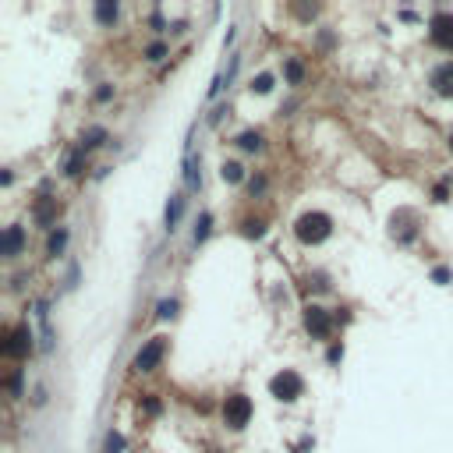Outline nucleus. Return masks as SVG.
I'll return each instance as SVG.
<instances>
[{"mask_svg":"<svg viewBox=\"0 0 453 453\" xmlns=\"http://www.w3.org/2000/svg\"><path fill=\"white\" fill-rule=\"evenodd\" d=\"M241 234H245V238H255V241H259V238L266 234V220H255V216L241 220Z\"/></svg>","mask_w":453,"mask_h":453,"instance_id":"nucleus-23","label":"nucleus"},{"mask_svg":"<svg viewBox=\"0 0 453 453\" xmlns=\"http://www.w3.org/2000/svg\"><path fill=\"white\" fill-rule=\"evenodd\" d=\"M124 447H128V439H124L117 429H110L106 439H103V453H124Z\"/></svg>","mask_w":453,"mask_h":453,"instance_id":"nucleus-24","label":"nucleus"},{"mask_svg":"<svg viewBox=\"0 0 453 453\" xmlns=\"http://www.w3.org/2000/svg\"><path fill=\"white\" fill-rule=\"evenodd\" d=\"M181 216H184V195L178 191V195H170V202H167V209H163V227L174 234L178 223H181Z\"/></svg>","mask_w":453,"mask_h":453,"instance_id":"nucleus-12","label":"nucleus"},{"mask_svg":"<svg viewBox=\"0 0 453 453\" xmlns=\"http://www.w3.org/2000/svg\"><path fill=\"white\" fill-rule=\"evenodd\" d=\"M149 25H153L156 32H163V14H160V11H153V14H149Z\"/></svg>","mask_w":453,"mask_h":453,"instance_id":"nucleus-31","label":"nucleus"},{"mask_svg":"<svg viewBox=\"0 0 453 453\" xmlns=\"http://www.w3.org/2000/svg\"><path fill=\"white\" fill-rule=\"evenodd\" d=\"M142 57H146L149 64H160L163 57H170V46H167L163 39H156V43H149V46L142 50Z\"/></svg>","mask_w":453,"mask_h":453,"instance_id":"nucleus-20","label":"nucleus"},{"mask_svg":"<svg viewBox=\"0 0 453 453\" xmlns=\"http://www.w3.org/2000/svg\"><path fill=\"white\" fill-rule=\"evenodd\" d=\"M110 99H113V86H110V82H103V86L96 89V103H110Z\"/></svg>","mask_w":453,"mask_h":453,"instance_id":"nucleus-28","label":"nucleus"},{"mask_svg":"<svg viewBox=\"0 0 453 453\" xmlns=\"http://www.w3.org/2000/svg\"><path fill=\"white\" fill-rule=\"evenodd\" d=\"M234 146H238L241 153H263V149H266V138H263V131H252V128H248V131H241V135L234 138Z\"/></svg>","mask_w":453,"mask_h":453,"instance_id":"nucleus-13","label":"nucleus"},{"mask_svg":"<svg viewBox=\"0 0 453 453\" xmlns=\"http://www.w3.org/2000/svg\"><path fill=\"white\" fill-rule=\"evenodd\" d=\"M209 453H223V450H209Z\"/></svg>","mask_w":453,"mask_h":453,"instance_id":"nucleus-33","label":"nucleus"},{"mask_svg":"<svg viewBox=\"0 0 453 453\" xmlns=\"http://www.w3.org/2000/svg\"><path fill=\"white\" fill-rule=\"evenodd\" d=\"M270 393H273V400H280V404H294V400L305 393V379H301V372H294V368H280V372L270 379Z\"/></svg>","mask_w":453,"mask_h":453,"instance_id":"nucleus-4","label":"nucleus"},{"mask_svg":"<svg viewBox=\"0 0 453 453\" xmlns=\"http://www.w3.org/2000/svg\"><path fill=\"white\" fill-rule=\"evenodd\" d=\"M450 276L453 273L447 270V266H436V270H432V280H436V283H450Z\"/></svg>","mask_w":453,"mask_h":453,"instance_id":"nucleus-30","label":"nucleus"},{"mask_svg":"<svg viewBox=\"0 0 453 453\" xmlns=\"http://www.w3.org/2000/svg\"><path fill=\"white\" fill-rule=\"evenodd\" d=\"M0 355H4L7 362H21V358L32 355V330H29V322H18V326H7V330H4Z\"/></svg>","mask_w":453,"mask_h":453,"instance_id":"nucleus-3","label":"nucleus"},{"mask_svg":"<svg viewBox=\"0 0 453 453\" xmlns=\"http://www.w3.org/2000/svg\"><path fill=\"white\" fill-rule=\"evenodd\" d=\"M92 18H96L103 29H113V21L121 18V4H117V0H96V4H92Z\"/></svg>","mask_w":453,"mask_h":453,"instance_id":"nucleus-10","label":"nucleus"},{"mask_svg":"<svg viewBox=\"0 0 453 453\" xmlns=\"http://www.w3.org/2000/svg\"><path fill=\"white\" fill-rule=\"evenodd\" d=\"M178 308H181V305H178V297H163V301L156 305V319H160V322H167V319H174V315H178Z\"/></svg>","mask_w":453,"mask_h":453,"instance_id":"nucleus-26","label":"nucleus"},{"mask_svg":"<svg viewBox=\"0 0 453 453\" xmlns=\"http://www.w3.org/2000/svg\"><path fill=\"white\" fill-rule=\"evenodd\" d=\"M220 178H223V184H241L245 181V167L238 160H223L220 163Z\"/></svg>","mask_w":453,"mask_h":453,"instance_id":"nucleus-17","label":"nucleus"},{"mask_svg":"<svg viewBox=\"0 0 453 453\" xmlns=\"http://www.w3.org/2000/svg\"><path fill=\"white\" fill-rule=\"evenodd\" d=\"M263 188H266V178H255V181H248V191H252V195H259Z\"/></svg>","mask_w":453,"mask_h":453,"instance_id":"nucleus-32","label":"nucleus"},{"mask_svg":"<svg viewBox=\"0 0 453 453\" xmlns=\"http://www.w3.org/2000/svg\"><path fill=\"white\" fill-rule=\"evenodd\" d=\"M326 358H330V365H337L340 358H344V344H340V340H333V344H330V355H326Z\"/></svg>","mask_w":453,"mask_h":453,"instance_id":"nucleus-29","label":"nucleus"},{"mask_svg":"<svg viewBox=\"0 0 453 453\" xmlns=\"http://www.w3.org/2000/svg\"><path fill=\"white\" fill-rule=\"evenodd\" d=\"M283 78H287V86H305V64L297 57H287L283 61Z\"/></svg>","mask_w":453,"mask_h":453,"instance_id":"nucleus-16","label":"nucleus"},{"mask_svg":"<svg viewBox=\"0 0 453 453\" xmlns=\"http://www.w3.org/2000/svg\"><path fill=\"white\" fill-rule=\"evenodd\" d=\"M305 330L312 333V340H330L333 337V315L322 305H305Z\"/></svg>","mask_w":453,"mask_h":453,"instance_id":"nucleus-6","label":"nucleus"},{"mask_svg":"<svg viewBox=\"0 0 453 453\" xmlns=\"http://www.w3.org/2000/svg\"><path fill=\"white\" fill-rule=\"evenodd\" d=\"M57 213H61V202L57 198H50V195H39L36 202H32V223L36 227H54L57 223Z\"/></svg>","mask_w":453,"mask_h":453,"instance_id":"nucleus-8","label":"nucleus"},{"mask_svg":"<svg viewBox=\"0 0 453 453\" xmlns=\"http://www.w3.org/2000/svg\"><path fill=\"white\" fill-rule=\"evenodd\" d=\"M163 358H167V337H149V340L135 351L131 368H135L138 375H149V372H156V368H160Z\"/></svg>","mask_w":453,"mask_h":453,"instance_id":"nucleus-5","label":"nucleus"},{"mask_svg":"<svg viewBox=\"0 0 453 453\" xmlns=\"http://www.w3.org/2000/svg\"><path fill=\"white\" fill-rule=\"evenodd\" d=\"M7 393H11V397H18V393H21V372H18V368L7 375Z\"/></svg>","mask_w":453,"mask_h":453,"instance_id":"nucleus-27","label":"nucleus"},{"mask_svg":"<svg viewBox=\"0 0 453 453\" xmlns=\"http://www.w3.org/2000/svg\"><path fill=\"white\" fill-rule=\"evenodd\" d=\"M330 234H333V216H326V213H319V209L301 213L297 223H294V238H297L301 245H322Z\"/></svg>","mask_w":453,"mask_h":453,"instance_id":"nucleus-1","label":"nucleus"},{"mask_svg":"<svg viewBox=\"0 0 453 453\" xmlns=\"http://www.w3.org/2000/svg\"><path fill=\"white\" fill-rule=\"evenodd\" d=\"M21 252H25V230L21 223H11L4 234V259H18Z\"/></svg>","mask_w":453,"mask_h":453,"instance_id":"nucleus-11","label":"nucleus"},{"mask_svg":"<svg viewBox=\"0 0 453 453\" xmlns=\"http://www.w3.org/2000/svg\"><path fill=\"white\" fill-rule=\"evenodd\" d=\"M429 86H432V92H436V96L453 99V61H443V64H436V68H432Z\"/></svg>","mask_w":453,"mask_h":453,"instance_id":"nucleus-9","label":"nucleus"},{"mask_svg":"<svg viewBox=\"0 0 453 453\" xmlns=\"http://www.w3.org/2000/svg\"><path fill=\"white\" fill-rule=\"evenodd\" d=\"M106 138H110L106 128H99V124H96V128H86V131H82V153H89V149H96V146H103Z\"/></svg>","mask_w":453,"mask_h":453,"instance_id":"nucleus-19","label":"nucleus"},{"mask_svg":"<svg viewBox=\"0 0 453 453\" xmlns=\"http://www.w3.org/2000/svg\"><path fill=\"white\" fill-rule=\"evenodd\" d=\"M198 167H202V160H195L191 153H184V181H188V191H198V184H202Z\"/></svg>","mask_w":453,"mask_h":453,"instance_id":"nucleus-15","label":"nucleus"},{"mask_svg":"<svg viewBox=\"0 0 453 453\" xmlns=\"http://www.w3.org/2000/svg\"><path fill=\"white\" fill-rule=\"evenodd\" d=\"M429 43L439 50H453V14L450 11H432L429 18Z\"/></svg>","mask_w":453,"mask_h":453,"instance_id":"nucleus-7","label":"nucleus"},{"mask_svg":"<svg viewBox=\"0 0 453 453\" xmlns=\"http://www.w3.org/2000/svg\"><path fill=\"white\" fill-rule=\"evenodd\" d=\"M68 241H71L68 227H57V230H50V241H46V259H57V255H64Z\"/></svg>","mask_w":453,"mask_h":453,"instance_id":"nucleus-14","label":"nucleus"},{"mask_svg":"<svg viewBox=\"0 0 453 453\" xmlns=\"http://www.w3.org/2000/svg\"><path fill=\"white\" fill-rule=\"evenodd\" d=\"M82 174H86V153L78 149V153L68 156V163H64V178H82Z\"/></svg>","mask_w":453,"mask_h":453,"instance_id":"nucleus-21","label":"nucleus"},{"mask_svg":"<svg viewBox=\"0 0 453 453\" xmlns=\"http://www.w3.org/2000/svg\"><path fill=\"white\" fill-rule=\"evenodd\" d=\"M220 414H223V425H227L230 432H241V429H248V422H252V414H255V404H252V397H245V393H227Z\"/></svg>","mask_w":453,"mask_h":453,"instance_id":"nucleus-2","label":"nucleus"},{"mask_svg":"<svg viewBox=\"0 0 453 453\" xmlns=\"http://www.w3.org/2000/svg\"><path fill=\"white\" fill-rule=\"evenodd\" d=\"M450 149H453V138H450Z\"/></svg>","mask_w":453,"mask_h":453,"instance_id":"nucleus-34","label":"nucleus"},{"mask_svg":"<svg viewBox=\"0 0 453 453\" xmlns=\"http://www.w3.org/2000/svg\"><path fill=\"white\" fill-rule=\"evenodd\" d=\"M138 407H142V414H149V418H160V414H163V400H160L156 393H146V397L138 400Z\"/></svg>","mask_w":453,"mask_h":453,"instance_id":"nucleus-22","label":"nucleus"},{"mask_svg":"<svg viewBox=\"0 0 453 453\" xmlns=\"http://www.w3.org/2000/svg\"><path fill=\"white\" fill-rule=\"evenodd\" d=\"M273 82H276V78H273V71H259V75L252 78V92H255V96H270Z\"/></svg>","mask_w":453,"mask_h":453,"instance_id":"nucleus-25","label":"nucleus"},{"mask_svg":"<svg viewBox=\"0 0 453 453\" xmlns=\"http://www.w3.org/2000/svg\"><path fill=\"white\" fill-rule=\"evenodd\" d=\"M209 230H213V213H198L195 230H191V245H202V241L209 238Z\"/></svg>","mask_w":453,"mask_h":453,"instance_id":"nucleus-18","label":"nucleus"}]
</instances>
